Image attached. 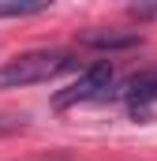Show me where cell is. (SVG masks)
I'll return each mask as SVG.
<instances>
[{
    "label": "cell",
    "instance_id": "cell-1",
    "mask_svg": "<svg viewBox=\"0 0 157 161\" xmlns=\"http://www.w3.org/2000/svg\"><path fill=\"white\" fill-rule=\"evenodd\" d=\"M78 60L64 49H34V53H19L11 60L0 64V90H19V86H38L49 82L64 71H71Z\"/></svg>",
    "mask_w": 157,
    "mask_h": 161
},
{
    "label": "cell",
    "instance_id": "cell-2",
    "mask_svg": "<svg viewBox=\"0 0 157 161\" xmlns=\"http://www.w3.org/2000/svg\"><path fill=\"white\" fill-rule=\"evenodd\" d=\"M112 79H116V71H112L109 60L90 64L71 86H64L56 94V109H71V105H86V101H105L109 90H112Z\"/></svg>",
    "mask_w": 157,
    "mask_h": 161
},
{
    "label": "cell",
    "instance_id": "cell-3",
    "mask_svg": "<svg viewBox=\"0 0 157 161\" xmlns=\"http://www.w3.org/2000/svg\"><path fill=\"white\" fill-rule=\"evenodd\" d=\"M138 41L142 38L135 30H86V34H78V45H86V49H135Z\"/></svg>",
    "mask_w": 157,
    "mask_h": 161
},
{
    "label": "cell",
    "instance_id": "cell-4",
    "mask_svg": "<svg viewBox=\"0 0 157 161\" xmlns=\"http://www.w3.org/2000/svg\"><path fill=\"white\" fill-rule=\"evenodd\" d=\"M123 97H127V105H131L135 113H138V109H146L150 101H157V71H146V75H135V79L127 82Z\"/></svg>",
    "mask_w": 157,
    "mask_h": 161
},
{
    "label": "cell",
    "instance_id": "cell-5",
    "mask_svg": "<svg viewBox=\"0 0 157 161\" xmlns=\"http://www.w3.org/2000/svg\"><path fill=\"white\" fill-rule=\"evenodd\" d=\"M49 11V4L38 0V4H0V19H23V15H41Z\"/></svg>",
    "mask_w": 157,
    "mask_h": 161
},
{
    "label": "cell",
    "instance_id": "cell-6",
    "mask_svg": "<svg viewBox=\"0 0 157 161\" xmlns=\"http://www.w3.org/2000/svg\"><path fill=\"white\" fill-rule=\"evenodd\" d=\"M26 127V116H15V113H0V139L4 135H15Z\"/></svg>",
    "mask_w": 157,
    "mask_h": 161
},
{
    "label": "cell",
    "instance_id": "cell-7",
    "mask_svg": "<svg viewBox=\"0 0 157 161\" xmlns=\"http://www.w3.org/2000/svg\"><path fill=\"white\" fill-rule=\"evenodd\" d=\"M135 19H157V4H131L127 8Z\"/></svg>",
    "mask_w": 157,
    "mask_h": 161
}]
</instances>
